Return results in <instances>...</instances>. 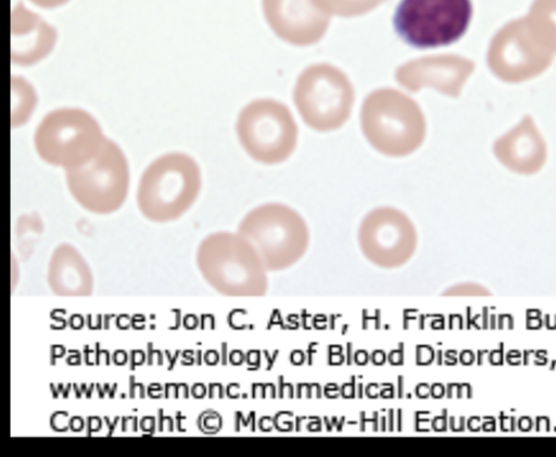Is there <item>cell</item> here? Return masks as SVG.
<instances>
[{
  "mask_svg": "<svg viewBox=\"0 0 556 457\" xmlns=\"http://www.w3.org/2000/svg\"><path fill=\"white\" fill-rule=\"evenodd\" d=\"M237 134L248 154L264 164L286 161L296 145L298 130L289 112L269 101L248 105L239 115Z\"/></svg>",
  "mask_w": 556,
  "mask_h": 457,
  "instance_id": "obj_8",
  "label": "cell"
},
{
  "mask_svg": "<svg viewBox=\"0 0 556 457\" xmlns=\"http://www.w3.org/2000/svg\"><path fill=\"white\" fill-rule=\"evenodd\" d=\"M105 137L98 122L80 109H59L40 122L35 132L39 156L64 169L80 166L100 150Z\"/></svg>",
  "mask_w": 556,
  "mask_h": 457,
  "instance_id": "obj_5",
  "label": "cell"
},
{
  "mask_svg": "<svg viewBox=\"0 0 556 457\" xmlns=\"http://www.w3.org/2000/svg\"><path fill=\"white\" fill-rule=\"evenodd\" d=\"M65 177L75 200L84 208L97 214L116 211L127 195V160L119 147L108 138L88 162L65 169Z\"/></svg>",
  "mask_w": 556,
  "mask_h": 457,
  "instance_id": "obj_6",
  "label": "cell"
},
{
  "mask_svg": "<svg viewBox=\"0 0 556 457\" xmlns=\"http://www.w3.org/2000/svg\"><path fill=\"white\" fill-rule=\"evenodd\" d=\"M11 87V123L12 127H16L29 119L36 106L37 97L31 85L21 76L12 77Z\"/></svg>",
  "mask_w": 556,
  "mask_h": 457,
  "instance_id": "obj_13",
  "label": "cell"
},
{
  "mask_svg": "<svg viewBox=\"0 0 556 457\" xmlns=\"http://www.w3.org/2000/svg\"><path fill=\"white\" fill-rule=\"evenodd\" d=\"M471 0H400L392 25L396 35L416 49L450 46L468 29Z\"/></svg>",
  "mask_w": 556,
  "mask_h": 457,
  "instance_id": "obj_4",
  "label": "cell"
},
{
  "mask_svg": "<svg viewBox=\"0 0 556 457\" xmlns=\"http://www.w3.org/2000/svg\"><path fill=\"white\" fill-rule=\"evenodd\" d=\"M358 241L364 255L371 263L383 268H394L412 257L417 234L404 213L392 207H380L363 219Z\"/></svg>",
  "mask_w": 556,
  "mask_h": 457,
  "instance_id": "obj_9",
  "label": "cell"
},
{
  "mask_svg": "<svg viewBox=\"0 0 556 457\" xmlns=\"http://www.w3.org/2000/svg\"><path fill=\"white\" fill-rule=\"evenodd\" d=\"M54 27L18 2L11 12V61L33 65L46 58L56 42Z\"/></svg>",
  "mask_w": 556,
  "mask_h": 457,
  "instance_id": "obj_11",
  "label": "cell"
},
{
  "mask_svg": "<svg viewBox=\"0 0 556 457\" xmlns=\"http://www.w3.org/2000/svg\"><path fill=\"white\" fill-rule=\"evenodd\" d=\"M296 103L305 122L319 131L340 127L348 117L351 90L341 74L330 67L306 73L296 90Z\"/></svg>",
  "mask_w": 556,
  "mask_h": 457,
  "instance_id": "obj_10",
  "label": "cell"
},
{
  "mask_svg": "<svg viewBox=\"0 0 556 457\" xmlns=\"http://www.w3.org/2000/svg\"><path fill=\"white\" fill-rule=\"evenodd\" d=\"M197 264L205 281L228 296H260L267 289L265 266L239 232H215L199 245Z\"/></svg>",
  "mask_w": 556,
  "mask_h": 457,
  "instance_id": "obj_1",
  "label": "cell"
},
{
  "mask_svg": "<svg viewBox=\"0 0 556 457\" xmlns=\"http://www.w3.org/2000/svg\"><path fill=\"white\" fill-rule=\"evenodd\" d=\"M50 289L62 296L90 295L92 275L79 252L70 244L59 245L52 253L48 267Z\"/></svg>",
  "mask_w": 556,
  "mask_h": 457,
  "instance_id": "obj_12",
  "label": "cell"
},
{
  "mask_svg": "<svg viewBox=\"0 0 556 457\" xmlns=\"http://www.w3.org/2000/svg\"><path fill=\"white\" fill-rule=\"evenodd\" d=\"M201 187L200 169L190 156L168 153L153 161L141 176L137 202L153 221H169L195 201Z\"/></svg>",
  "mask_w": 556,
  "mask_h": 457,
  "instance_id": "obj_2",
  "label": "cell"
},
{
  "mask_svg": "<svg viewBox=\"0 0 556 457\" xmlns=\"http://www.w3.org/2000/svg\"><path fill=\"white\" fill-rule=\"evenodd\" d=\"M238 232L254 246L268 270L293 265L308 245V230L303 218L279 203L252 210L240 223Z\"/></svg>",
  "mask_w": 556,
  "mask_h": 457,
  "instance_id": "obj_3",
  "label": "cell"
},
{
  "mask_svg": "<svg viewBox=\"0 0 556 457\" xmlns=\"http://www.w3.org/2000/svg\"><path fill=\"white\" fill-rule=\"evenodd\" d=\"M29 1L40 8L52 9V8H55L61 4L66 3L68 0H29Z\"/></svg>",
  "mask_w": 556,
  "mask_h": 457,
  "instance_id": "obj_14",
  "label": "cell"
},
{
  "mask_svg": "<svg viewBox=\"0 0 556 457\" xmlns=\"http://www.w3.org/2000/svg\"><path fill=\"white\" fill-rule=\"evenodd\" d=\"M363 131L377 151L399 157L418 149L425 124L412 102L393 92H380L365 104Z\"/></svg>",
  "mask_w": 556,
  "mask_h": 457,
  "instance_id": "obj_7",
  "label": "cell"
}]
</instances>
